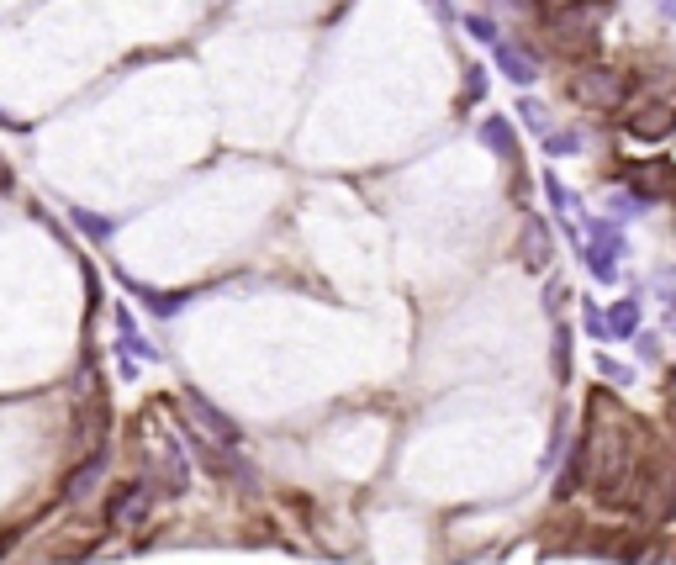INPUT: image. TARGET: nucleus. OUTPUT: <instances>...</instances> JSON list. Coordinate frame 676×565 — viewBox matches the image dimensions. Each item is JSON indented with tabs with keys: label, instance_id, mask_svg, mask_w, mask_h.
<instances>
[{
	"label": "nucleus",
	"instance_id": "nucleus-1",
	"mask_svg": "<svg viewBox=\"0 0 676 565\" xmlns=\"http://www.w3.org/2000/svg\"><path fill=\"white\" fill-rule=\"evenodd\" d=\"M597 16L603 11H592V0H576V6H560L544 16V32H550V43L560 53H592L597 48Z\"/></svg>",
	"mask_w": 676,
	"mask_h": 565
},
{
	"label": "nucleus",
	"instance_id": "nucleus-2",
	"mask_svg": "<svg viewBox=\"0 0 676 565\" xmlns=\"http://www.w3.org/2000/svg\"><path fill=\"white\" fill-rule=\"evenodd\" d=\"M576 101L581 106H592V111H624L629 106V74L624 69H613V64H592V69H581L576 74Z\"/></svg>",
	"mask_w": 676,
	"mask_h": 565
},
{
	"label": "nucleus",
	"instance_id": "nucleus-3",
	"mask_svg": "<svg viewBox=\"0 0 676 565\" xmlns=\"http://www.w3.org/2000/svg\"><path fill=\"white\" fill-rule=\"evenodd\" d=\"M618 259H624V233L613 217H587V243H581V265L592 270V280H618Z\"/></svg>",
	"mask_w": 676,
	"mask_h": 565
},
{
	"label": "nucleus",
	"instance_id": "nucleus-4",
	"mask_svg": "<svg viewBox=\"0 0 676 565\" xmlns=\"http://www.w3.org/2000/svg\"><path fill=\"white\" fill-rule=\"evenodd\" d=\"M154 497H159V486L148 476H133L122 486H111L101 523H106V529H138V523H148V513H154Z\"/></svg>",
	"mask_w": 676,
	"mask_h": 565
},
{
	"label": "nucleus",
	"instance_id": "nucleus-5",
	"mask_svg": "<svg viewBox=\"0 0 676 565\" xmlns=\"http://www.w3.org/2000/svg\"><path fill=\"white\" fill-rule=\"evenodd\" d=\"M629 191L645 196V201H676V164H629Z\"/></svg>",
	"mask_w": 676,
	"mask_h": 565
},
{
	"label": "nucleus",
	"instance_id": "nucleus-6",
	"mask_svg": "<svg viewBox=\"0 0 676 565\" xmlns=\"http://www.w3.org/2000/svg\"><path fill=\"white\" fill-rule=\"evenodd\" d=\"M101 476H106V449H90V455L59 481V497H64V502H85V497L101 486Z\"/></svg>",
	"mask_w": 676,
	"mask_h": 565
},
{
	"label": "nucleus",
	"instance_id": "nucleus-7",
	"mask_svg": "<svg viewBox=\"0 0 676 565\" xmlns=\"http://www.w3.org/2000/svg\"><path fill=\"white\" fill-rule=\"evenodd\" d=\"M629 133H634V138H645V143H655V138L676 133V106H666V101H650V106H640V111L629 117Z\"/></svg>",
	"mask_w": 676,
	"mask_h": 565
},
{
	"label": "nucleus",
	"instance_id": "nucleus-8",
	"mask_svg": "<svg viewBox=\"0 0 676 565\" xmlns=\"http://www.w3.org/2000/svg\"><path fill=\"white\" fill-rule=\"evenodd\" d=\"M492 64H497L513 85H534V80H539V64H534L518 43H497V48H492Z\"/></svg>",
	"mask_w": 676,
	"mask_h": 565
},
{
	"label": "nucleus",
	"instance_id": "nucleus-9",
	"mask_svg": "<svg viewBox=\"0 0 676 565\" xmlns=\"http://www.w3.org/2000/svg\"><path fill=\"white\" fill-rule=\"evenodd\" d=\"M523 265H534V270L550 265V233H544L539 217H529V228H523Z\"/></svg>",
	"mask_w": 676,
	"mask_h": 565
},
{
	"label": "nucleus",
	"instance_id": "nucleus-10",
	"mask_svg": "<svg viewBox=\"0 0 676 565\" xmlns=\"http://www.w3.org/2000/svg\"><path fill=\"white\" fill-rule=\"evenodd\" d=\"M481 143L492 148V154H507V159H513V148H518L513 122H507V117H486V122H481Z\"/></svg>",
	"mask_w": 676,
	"mask_h": 565
},
{
	"label": "nucleus",
	"instance_id": "nucleus-11",
	"mask_svg": "<svg viewBox=\"0 0 676 565\" xmlns=\"http://www.w3.org/2000/svg\"><path fill=\"white\" fill-rule=\"evenodd\" d=\"M634 328H640V296L613 301V312H608V333H613V338H629Z\"/></svg>",
	"mask_w": 676,
	"mask_h": 565
},
{
	"label": "nucleus",
	"instance_id": "nucleus-12",
	"mask_svg": "<svg viewBox=\"0 0 676 565\" xmlns=\"http://www.w3.org/2000/svg\"><path fill=\"white\" fill-rule=\"evenodd\" d=\"M191 407L201 412V423H206V428L217 433V444H238V428H233L228 418H222V412H217L212 402H206V397H196V391H191Z\"/></svg>",
	"mask_w": 676,
	"mask_h": 565
},
{
	"label": "nucleus",
	"instance_id": "nucleus-13",
	"mask_svg": "<svg viewBox=\"0 0 676 565\" xmlns=\"http://www.w3.org/2000/svg\"><path fill=\"white\" fill-rule=\"evenodd\" d=\"M74 228H80L85 238H96V243H106L111 233H117V222H111V217H101V212H85V206H74Z\"/></svg>",
	"mask_w": 676,
	"mask_h": 565
},
{
	"label": "nucleus",
	"instance_id": "nucleus-14",
	"mask_svg": "<svg viewBox=\"0 0 676 565\" xmlns=\"http://www.w3.org/2000/svg\"><path fill=\"white\" fill-rule=\"evenodd\" d=\"M645 196H634V191H618V196H608V212H613V222H629V217H640L645 212Z\"/></svg>",
	"mask_w": 676,
	"mask_h": 565
},
{
	"label": "nucleus",
	"instance_id": "nucleus-15",
	"mask_svg": "<svg viewBox=\"0 0 676 565\" xmlns=\"http://www.w3.org/2000/svg\"><path fill=\"white\" fill-rule=\"evenodd\" d=\"M581 148H587V143H581V133H555V138H544V154H550V159H571V154H581Z\"/></svg>",
	"mask_w": 676,
	"mask_h": 565
},
{
	"label": "nucleus",
	"instance_id": "nucleus-16",
	"mask_svg": "<svg viewBox=\"0 0 676 565\" xmlns=\"http://www.w3.org/2000/svg\"><path fill=\"white\" fill-rule=\"evenodd\" d=\"M518 117H523V122H529V127H534V133H544V138H550V111H544V106H539L534 96H529V101H523V106H518Z\"/></svg>",
	"mask_w": 676,
	"mask_h": 565
},
{
	"label": "nucleus",
	"instance_id": "nucleus-17",
	"mask_svg": "<svg viewBox=\"0 0 676 565\" xmlns=\"http://www.w3.org/2000/svg\"><path fill=\"white\" fill-rule=\"evenodd\" d=\"M544 196H550V206L555 212H576V196L566 191V185H560L555 175H544Z\"/></svg>",
	"mask_w": 676,
	"mask_h": 565
},
{
	"label": "nucleus",
	"instance_id": "nucleus-18",
	"mask_svg": "<svg viewBox=\"0 0 676 565\" xmlns=\"http://www.w3.org/2000/svg\"><path fill=\"white\" fill-rule=\"evenodd\" d=\"M143 301H148V307H154L159 317H175L180 307H185V296L175 291V296H164V291H143Z\"/></svg>",
	"mask_w": 676,
	"mask_h": 565
},
{
	"label": "nucleus",
	"instance_id": "nucleus-19",
	"mask_svg": "<svg viewBox=\"0 0 676 565\" xmlns=\"http://www.w3.org/2000/svg\"><path fill=\"white\" fill-rule=\"evenodd\" d=\"M481 96H486V74L471 69V74H465V101H481Z\"/></svg>",
	"mask_w": 676,
	"mask_h": 565
},
{
	"label": "nucleus",
	"instance_id": "nucleus-20",
	"mask_svg": "<svg viewBox=\"0 0 676 565\" xmlns=\"http://www.w3.org/2000/svg\"><path fill=\"white\" fill-rule=\"evenodd\" d=\"M634 344H640V360H661V338H655V333H640Z\"/></svg>",
	"mask_w": 676,
	"mask_h": 565
},
{
	"label": "nucleus",
	"instance_id": "nucleus-21",
	"mask_svg": "<svg viewBox=\"0 0 676 565\" xmlns=\"http://www.w3.org/2000/svg\"><path fill=\"white\" fill-rule=\"evenodd\" d=\"M465 32H471V37H486V43H492V22H486V16H465Z\"/></svg>",
	"mask_w": 676,
	"mask_h": 565
},
{
	"label": "nucleus",
	"instance_id": "nucleus-22",
	"mask_svg": "<svg viewBox=\"0 0 676 565\" xmlns=\"http://www.w3.org/2000/svg\"><path fill=\"white\" fill-rule=\"evenodd\" d=\"M587 333H592V338H613V333H608V317L592 312V307H587Z\"/></svg>",
	"mask_w": 676,
	"mask_h": 565
},
{
	"label": "nucleus",
	"instance_id": "nucleus-23",
	"mask_svg": "<svg viewBox=\"0 0 676 565\" xmlns=\"http://www.w3.org/2000/svg\"><path fill=\"white\" fill-rule=\"evenodd\" d=\"M597 370H603V375H608V381H634V375H629L624 365H613V360H597Z\"/></svg>",
	"mask_w": 676,
	"mask_h": 565
},
{
	"label": "nucleus",
	"instance_id": "nucleus-24",
	"mask_svg": "<svg viewBox=\"0 0 676 565\" xmlns=\"http://www.w3.org/2000/svg\"><path fill=\"white\" fill-rule=\"evenodd\" d=\"M655 16H661V22H676V0H655Z\"/></svg>",
	"mask_w": 676,
	"mask_h": 565
},
{
	"label": "nucleus",
	"instance_id": "nucleus-25",
	"mask_svg": "<svg viewBox=\"0 0 676 565\" xmlns=\"http://www.w3.org/2000/svg\"><path fill=\"white\" fill-rule=\"evenodd\" d=\"M666 317H671V328H676V296H671V312H666Z\"/></svg>",
	"mask_w": 676,
	"mask_h": 565
}]
</instances>
